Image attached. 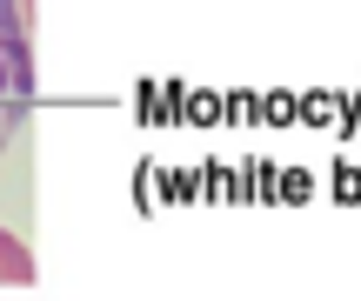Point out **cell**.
<instances>
[{
    "label": "cell",
    "mask_w": 361,
    "mask_h": 301,
    "mask_svg": "<svg viewBox=\"0 0 361 301\" xmlns=\"http://www.w3.org/2000/svg\"><path fill=\"white\" fill-rule=\"evenodd\" d=\"M27 281H34V254L20 248V235L0 228V288H27Z\"/></svg>",
    "instance_id": "7a4b0ae2"
},
{
    "label": "cell",
    "mask_w": 361,
    "mask_h": 301,
    "mask_svg": "<svg viewBox=\"0 0 361 301\" xmlns=\"http://www.w3.org/2000/svg\"><path fill=\"white\" fill-rule=\"evenodd\" d=\"M34 101V34H27V0H0V147L27 121Z\"/></svg>",
    "instance_id": "6da1fadb"
}]
</instances>
